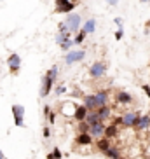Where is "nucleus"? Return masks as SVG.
<instances>
[{
	"label": "nucleus",
	"instance_id": "473e14b6",
	"mask_svg": "<svg viewBox=\"0 0 150 159\" xmlns=\"http://www.w3.org/2000/svg\"><path fill=\"white\" fill-rule=\"evenodd\" d=\"M113 124H115V126H122V116L115 117V119H113Z\"/></svg>",
	"mask_w": 150,
	"mask_h": 159
},
{
	"label": "nucleus",
	"instance_id": "f8f14e48",
	"mask_svg": "<svg viewBox=\"0 0 150 159\" xmlns=\"http://www.w3.org/2000/svg\"><path fill=\"white\" fill-rule=\"evenodd\" d=\"M87 112H89V110H87V107H86L84 103H82V105H77V107L73 108V119H75L77 122H79V121H84L86 116H87Z\"/></svg>",
	"mask_w": 150,
	"mask_h": 159
},
{
	"label": "nucleus",
	"instance_id": "6ab92c4d",
	"mask_svg": "<svg viewBox=\"0 0 150 159\" xmlns=\"http://www.w3.org/2000/svg\"><path fill=\"white\" fill-rule=\"evenodd\" d=\"M110 145H112V142H110V138H107V136H101V138L96 140V149L101 150V152H105Z\"/></svg>",
	"mask_w": 150,
	"mask_h": 159
},
{
	"label": "nucleus",
	"instance_id": "6e6552de",
	"mask_svg": "<svg viewBox=\"0 0 150 159\" xmlns=\"http://www.w3.org/2000/svg\"><path fill=\"white\" fill-rule=\"evenodd\" d=\"M141 112L138 110V112H135V110H131V112H126L124 116H122V126H126V128H131L136 124V121L140 119Z\"/></svg>",
	"mask_w": 150,
	"mask_h": 159
},
{
	"label": "nucleus",
	"instance_id": "ddd939ff",
	"mask_svg": "<svg viewBox=\"0 0 150 159\" xmlns=\"http://www.w3.org/2000/svg\"><path fill=\"white\" fill-rule=\"evenodd\" d=\"M135 128H136V131L148 129V128H150V117H148V114H147V116H140V119L136 121Z\"/></svg>",
	"mask_w": 150,
	"mask_h": 159
},
{
	"label": "nucleus",
	"instance_id": "4be33fe9",
	"mask_svg": "<svg viewBox=\"0 0 150 159\" xmlns=\"http://www.w3.org/2000/svg\"><path fill=\"white\" fill-rule=\"evenodd\" d=\"M72 39V33L70 32H66V33H61V32H58V35H56V39H54V42L60 46V44H63V42H66V40H70Z\"/></svg>",
	"mask_w": 150,
	"mask_h": 159
},
{
	"label": "nucleus",
	"instance_id": "bb28decb",
	"mask_svg": "<svg viewBox=\"0 0 150 159\" xmlns=\"http://www.w3.org/2000/svg\"><path fill=\"white\" fill-rule=\"evenodd\" d=\"M58 32H61V33H66V32H68V28H66L65 21H61V23L58 25Z\"/></svg>",
	"mask_w": 150,
	"mask_h": 159
},
{
	"label": "nucleus",
	"instance_id": "393cba45",
	"mask_svg": "<svg viewBox=\"0 0 150 159\" xmlns=\"http://www.w3.org/2000/svg\"><path fill=\"white\" fill-rule=\"evenodd\" d=\"M79 133H89V124L86 121H79Z\"/></svg>",
	"mask_w": 150,
	"mask_h": 159
},
{
	"label": "nucleus",
	"instance_id": "72a5a7b5",
	"mask_svg": "<svg viewBox=\"0 0 150 159\" xmlns=\"http://www.w3.org/2000/svg\"><path fill=\"white\" fill-rule=\"evenodd\" d=\"M143 91H145L147 98H150V86H148V84H145V86H143Z\"/></svg>",
	"mask_w": 150,
	"mask_h": 159
},
{
	"label": "nucleus",
	"instance_id": "f704fd0d",
	"mask_svg": "<svg viewBox=\"0 0 150 159\" xmlns=\"http://www.w3.org/2000/svg\"><path fill=\"white\" fill-rule=\"evenodd\" d=\"M51 112V107H49V105H46V107H44V116L47 117V114Z\"/></svg>",
	"mask_w": 150,
	"mask_h": 159
},
{
	"label": "nucleus",
	"instance_id": "a878e982",
	"mask_svg": "<svg viewBox=\"0 0 150 159\" xmlns=\"http://www.w3.org/2000/svg\"><path fill=\"white\" fill-rule=\"evenodd\" d=\"M73 46V40H66V42H63V44H60V47H61V51H70V47Z\"/></svg>",
	"mask_w": 150,
	"mask_h": 159
},
{
	"label": "nucleus",
	"instance_id": "f03ea898",
	"mask_svg": "<svg viewBox=\"0 0 150 159\" xmlns=\"http://www.w3.org/2000/svg\"><path fill=\"white\" fill-rule=\"evenodd\" d=\"M75 7H77V2H73V0H54V12L56 14L73 12Z\"/></svg>",
	"mask_w": 150,
	"mask_h": 159
},
{
	"label": "nucleus",
	"instance_id": "7c9ffc66",
	"mask_svg": "<svg viewBox=\"0 0 150 159\" xmlns=\"http://www.w3.org/2000/svg\"><path fill=\"white\" fill-rule=\"evenodd\" d=\"M65 91H66V88H65V86H58V88L54 89V94H63Z\"/></svg>",
	"mask_w": 150,
	"mask_h": 159
},
{
	"label": "nucleus",
	"instance_id": "c9c22d12",
	"mask_svg": "<svg viewBox=\"0 0 150 159\" xmlns=\"http://www.w3.org/2000/svg\"><path fill=\"white\" fill-rule=\"evenodd\" d=\"M107 4H110V5H117L119 4V0H105Z\"/></svg>",
	"mask_w": 150,
	"mask_h": 159
},
{
	"label": "nucleus",
	"instance_id": "20e7f679",
	"mask_svg": "<svg viewBox=\"0 0 150 159\" xmlns=\"http://www.w3.org/2000/svg\"><path fill=\"white\" fill-rule=\"evenodd\" d=\"M107 63H103V61H94L93 65L89 66V75L91 79H101V77H105L107 75Z\"/></svg>",
	"mask_w": 150,
	"mask_h": 159
},
{
	"label": "nucleus",
	"instance_id": "f3484780",
	"mask_svg": "<svg viewBox=\"0 0 150 159\" xmlns=\"http://www.w3.org/2000/svg\"><path fill=\"white\" fill-rule=\"evenodd\" d=\"M75 143L77 145H91L93 143V136L89 133H79L77 138H75Z\"/></svg>",
	"mask_w": 150,
	"mask_h": 159
},
{
	"label": "nucleus",
	"instance_id": "4468645a",
	"mask_svg": "<svg viewBox=\"0 0 150 159\" xmlns=\"http://www.w3.org/2000/svg\"><path fill=\"white\" fill-rule=\"evenodd\" d=\"M96 112H98L101 121H107V119H110V116H112V107H108V103H107V105H101V107L96 108Z\"/></svg>",
	"mask_w": 150,
	"mask_h": 159
},
{
	"label": "nucleus",
	"instance_id": "2f4dec72",
	"mask_svg": "<svg viewBox=\"0 0 150 159\" xmlns=\"http://www.w3.org/2000/svg\"><path fill=\"white\" fill-rule=\"evenodd\" d=\"M113 23L117 25V28H122V26H124V25H122V23H124V21H122V18H119V16H117V18H115V19H113Z\"/></svg>",
	"mask_w": 150,
	"mask_h": 159
},
{
	"label": "nucleus",
	"instance_id": "5701e85b",
	"mask_svg": "<svg viewBox=\"0 0 150 159\" xmlns=\"http://www.w3.org/2000/svg\"><path fill=\"white\" fill-rule=\"evenodd\" d=\"M86 37H87V33L84 32V30L80 28L79 32H77V35H75V39H73V44H77V46H80V44L86 40Z\"/></svg>",
	"mask_w": 150,
	"mask_h": 159
},
{
	"label": "nucleus",
	"instance_id": "2eb2a0df",
	"mask_svg": "<svg viewBox=\"0 0 150 159\" xmlns=\"http://www.w3.org/2000/svg\"><path fill=\"white\" fill-rule=\"evenodd\" d=\"M117 135H119V126H115L113 122H110L108 126H105V133H103V136H107V138H117Z\"/></svg>",
	"mask_w": 150,
	"mask_h": 159
},
{
	"label": "nucleus",
	"instance_id": "9b49d317",
	"mask_svg": "<svg viewBox=\"0 0 150 159\" xmlns=\"http://www.w3.org/2000/svg\"><path fill=\"white\" fill-rule=\"evenodd\" d=\"M115 100H117V103H121V105H131V103L135 102L133 94L127 93V91H117V94H115Z\"/></svg>",
	"mask_w": 150,
	"mask_h": 159
},
{
	"label": "nucleus",
	"instance_id": "58836bf2",
	"mask_svg": "<svg viewBox=\"0 0 150 159\" xmlns=\"http://www.w3.org/2000/svg\"><path fill=\"white\" fill-rule=\"evenodd\" d=\"M119 159H127V157H122V156H121V157H119Z\"/></svg>",
	"mask_w": 150,
	"mask_h": 159
},
{
	"label": "nucleus",
	"instance_id": "412c9836",
	"mask_svg": "<svg viewBox=\"0 0 150 159\" xmlns=\"http://www.w3.org/2000/svg\"><path fill=\"white\" fill-rule=\"evenodd\" d=\"M84 121L91 126V124H96V122H99L101 119H99V116H98V112H96V110H89V112H87V116H86Z\"/></svg>",
	"mask_w": 150,
	"mask_h": 159
},
{
	"label": "nucleus",
	"instance_id": "0eeeda50",
	"mask_svg": "<svg viewBox=\"0 0 150 159\" xmlns=\"http://www.w3.org/2000/svg\"><path fill=\"white\" fill-rule=\"evenodd\" d=\"M7 66H9V70L12 75H18L19 66H21V56H19L18 52H11L9 54V58H7Z\"/></svg>",
	"mask_w": 150,
	"mask_h": 159
},
{
	"label": "nucleus",
	"instance_id": "dca6fc26",
	"mask_svg": "<svg viewBox=\"0 0 150 159\" xmlns=\"http://www.w3.org/2000/svg\"><path fill=\"white\" fill-rule=\"evenodd\" d=\"M82 30H84L87 35H91V33L96 32V19L94 18H89V19H86L84 23H82Z\"/></svg>",
	"mask_w": 150,
	"mask_h": 159
},
{
	"label": "nucleus",
	"instance_id": "7ed1b4c3",
	"mask_svg": "<svg viewBox=\"0 0 150 159\" xmlns=\"http://www.w3.org/2000/svg\"><path fill=\"white\" fill-rule=\"evenodd\" d=\"M65 25L66 28H68V32L70 33H75L80 30V25H82V18H80L77 12H68L65 18Z\"/></svg>",
	"mask_w": 150,
	"mask_h": 159
},
{
	"label": "nucleus",
	"instance_id": "4c0bfd02",
	"mask_svg": "<svg viewBox=\"0 0 150 159\" xmlns=\"http://www.w3.org/2000/svg\"><path fill=\"white\" fill-rule=\"evenodd\" d=\"M0 159H5V157H4V152H2V150H0Z\"/></svg>",
	"mask_w": 150,
	"mask_h": 159
},
{
	"label": "nucleus",
	"instance_id": "c756f323",
	"mask_svg": "<svg viewBox=\"0 0 150 159\" xmlns=\"http://www.w3.org/2000/svg\"><path fill=\"white\" fill-rule=\"evenodd\" d=\"M42 133H44V138H46V140H47V138H51V128H49V126L44 128Z\"/></svg>",
	"mask_w": 150,
	"mask_h": 159
},
{
	"label": "nucleus",
	"instance_id": "ea45409f",
	"mask_svg": "<svg viewBox=\"0 0 150 159\" xmlns=\"http://www.w3.org/2000/svg\"><path fill=\"white\" fill-rule=\"evenodd\" d=\"M147 25H148V26H150V21H148V23H147Z\"/></svg>",
	"mask_w": 150,
	"mask_h": 159
},
{
	"label": "nucleus",
	"instance_id": "aec40b11",
	"mask_svg": "<svg viewBox=\"0 0 150 159\" xmlns=\"http://www.w3.org/2000/svg\"><path fill=\"white\" fill-rule=\"evenodd\" d=\"M103 154L107 156L108 159H119V157H121V150H119V147H113V145H110V147L105 150Z\"/></svg>",
	"mask_w": 150,
	"mask_h": 159
},
{
	"label": "nucleus",
	"instance_id": "b1692460",
	"mask_svg": "<svg viewBox=\"0 0 150 159\" xmlns=\"http://www.w3.org/2000/svg\"><path fill=\"white\" fill-rule=\"evenodd\" d=\"M63 157V154H61V150L58 149V147H54V149H52V152H49V154H47V159H61Z\"/></svg>",
	"mask_w": 150,
	"mask_h": 159
},
{
	"label": "nucleus",
	"instance_id": "1a4fd4ad",
	"mask_svg": "<svg viewBox=\"0 0 150 159\" xmlns=\"http://www.w3.org/2000/svg\"><path fill=\"white\" fill-rule=\"evenodd\" d=\"M108 98H110V89H99L94 93V100H96V105L101 107V105H107Z\"/></svg>",
	"mask_w": 150,
	"mask_h": 159
},
{
	"label": "nucleus",
	"instance_id": "a211bd4d",
	"mask_svg": "<svg viewBox=\"0 0 150 159\" xmlns=\"http://www.w3.org/2000/svg\"><path fill=\"white\" fill-rule=\"evenodd\" d=\"M84 105L87 107V110H96L98 105H96V100H94V94H86L84 98H82Z\"/></svg>",
	"mask_w": 150,
	"mask_h": 159
},
{
	"label": "nucleus",
	"instance_id": "e433bc0d",
	"mask_svg": "<svg viewBox=\"0 0 150 159\" xmlns=\"http://www.w3.org/2000/svg\"><path fill=\"white\" fill-rule=\"evenodd\" d=\"M140 2H141V4H148L150 0H140Z\"/></svg>",
	"mask_w": 150,
	"mask_h": 159
},
{
	"label": "nucleus",
	"instance_id": "c85d7f7f",
	"mask_svg": "<svg viewBox=\"0 0 150 159\" xmlns=\"http://www.w3.org/2000/svg\"><path fill=\"white\" fill-rule=\"evenodd\" d=\"M122 37H124V28H117V32H115V40H121Z\"/></svg>",
	"mask_w": 150,
	"mask_h": 159
},
{
	"label": "nucleus",
	"instance_id": "423d86ee",
	"mask_svg": "<svg viewBox=\"0 0 150 159\" xmlns=\"http://www.w3.org/2000/svg\"><path fill=\"white\" fill-rule=\"evenodd\" d=\"M11 110H12V117H14V124L18 128H23L24 126V107L16 103V105L11 107Z\"/></svg>",
	"mask_w": 150,
	"mask_h": 159
},
{
	"label": "nucleus",
	"instance_id": "cd10ccee",
	"mask_svg": "<svg viewBox=\"0 0 150 159\" xmlns=\"http://www.w3.org/2000/svg\"><path fill=\"white\" fill-rule=\"evenodd\" d=\"M47 119H49V124H54V121H56V114L51 110V112L47 114Z\"/></svg>",
	"mask_w": 150,
	"mask_h": 159
},
{
	"label": "nucleus",
	"instance_id": "39448f33",
	"mask_svg": "<svg viewBox=\"0 0 150 159\" xmlns=\"http://www.w3.org/2000/svg\"><path fill=\"white\" fill-rule=\"evenodd\" d=\"M84 58H86V51H84V49H79V51H68L65 54V63L70 66V65H75V63L84 61Z\"/></svg>",
	"mask_w": 150,
	"mask_h": 159
},
{
	"label": "nucleus",
	"instance_id": "f257e3e1",
	"mask_svg": "<svg viewBox=\"0 0 150 159\" xmlns=\"http://www.w3.org/2000/svg\"><path fill=\"white\" fill-rule=\"evenodd\" d=\"M58 77V66H51L42 77V86H40V98H47L54 88V80Z\"/></svg>",
	"mask_w": 150,
	"mask_h": 159
},
{
	"label": "nucleus",
	"instance_id": "9d476101",
	"mask_svg": "<svg viewBox=\"0 0 150 159\" xmlns=\"http://www.w3.org/2000/svg\"><path fill=\"white\" fill-rule=\"evenodd\" d=\"M105 133V122L103 121H99L96 122V124H91L89 126V135L94 136V138H101Z\"/></svg>",
	"mask_w": 150,
	"mask_h": 159
},
{
	"label": "nucleus",
	"instance_id": "a19ab883",
	"mask_svg": "<svg viewBox=\"0 0 150 159\" xmlns=\"http://www.w3.org/2000/svg\"><path fill=\"white\" fill-rule=\"evenodd\" d=\"M148 117H150V110H148Z\"/></svg>",
	"mask_w": 150,
	"mask_h": 159
}]
</instances>
